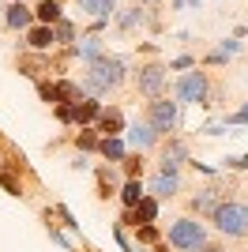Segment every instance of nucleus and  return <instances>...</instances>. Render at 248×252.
<instances>
[{
  "label": "nucleus",
  "mask_w": 248,
  "mask_h": 252,
  "mask_svg": "<svg viewBox=\"0 0 248 252\" xmlns=\"http://www.w3.org/2000/svg\"><path fill=\"white\" fill-rule=\"evenodd\" d=\"M147 121H151V128H155L158 136H162V132H173V128H177V102H169V98H155Z\"/></svg>",
  "instance_id": "39448f33"
},
{
  "label": "nucleus",
  "mask_w": 248,
  "mask_h": 252,
  "mask_svg": "<svg viewBox=\"0 0 248 252\" xmlns=\"http://www.w3.org/2000/svg\"><path fill=\"white\" fill-rule=\"evenodd\" d=\"M57 42V31H53V27H45V23H38V27H31V31H27V45H31V49H49V45Z\"/></svg>",
  "instance_id": "9d476101"
},
{
  "label": "nucleus",
  "mask_w": 248,
  "mask_h": 252,
  "mask_svg": "<svg viewBox=\"0 0 248 252\" xmlns=\"http://www.w3.org/2000/svg\"><path fill=\"white\" fill-rule=\"evenodd\" d=\"M215 226L226 237H245L248 233V203L241 200H222V207L215 211Z\"/></svg>",
  "instance_id": "f03ea898"
},
{
  "label": "nucleus",
  "mask_w": 248,
  "mask_h": 252,
  "mask_svg": "<svg viewBox=\"0 0 248 252\" xmlns=\"http://www.w3.org/2000/svg\"><path fill=\"white\" fill-rule=\"evenodd\" d=\"M79 8L91 11L94 19H109V15H113V8H117V0H79Z\"/></svg>",
  "instance_id": "aec40b11"
},
{
  "label": "nucleus",
  "mask_w": 248,
  "mask_h": 252,
  "mask_svg": "<svg viewBox=\"0 0 248 252\" xmlns=\"http://www.w3.org/2000/svg\"><path fill=\"white\" fill-rule=\"evenodd\" d=\"M177 189H181L177 169H162V173H155V177H151V192H155L158 200H169V196H177Z\"/></svg>",
  "instance_id": "0eeeda50"
},
{
  "label": "nucleus",
  "mask_w": 248,
  "mask_h": 252,
  "mask_svg": "<svg viewBox=\"0 0 248 252\" xmlns=\"http://www.w3.org/2000/svg\"><path fill=\"white\" fill-rule=\"evenodd\" d=\"M0 185H4V189H8L11 196H19V181L11 177V173H0Z\"/></svg>",
  "instance_id": "a878e982"
},
{
  "label": "nucleus",
  "mask_w": 248,
  "mask_h": 252,
  "mask_svg": "<svg viewBox=\"0 0 248 252\" xmlns=\"http://www.w3.org/2000/svg\"><path fill=\"white\" fill-rule=\"evenodd\" d=\"M218 192H222V189H203L196 200H192V207H196L199 215H215V211L222 207V196H218Z\"/></svg>",
  "instance_id": "ddd939ff"
},
{
  "label": "nucleus",
  "mask_w": 248,
  "mask_h": 252,
  "mask_svg": "<svg viewBox=\"0 0 248 252\" xmlns=\"http://www.w3.org/2000/svg\"><path fill=\"white\" fill-rule=\"evenodd\" d=\"M98 181H102V196H109V192H113V185H109V169H102Z\"/></svg>",
  "instance_id": "cd10ccee"
},
{
  "label": "nucleus",
  "mask_w": 248,
  "mask_h": 252,
  "mask_svg": "<svg viewBox=\"0 0 248 252\" xmlns=\"http://www.w3.org/2000/svg\"><path fill=\"white\" fill-rule=\"evenodd\" d=\"M169 245L181 252H199V249H207V230L196 219H177L169 226Z\"/></svg>",
  "instance_id": "7ed1b4c3"
},
{
  "label": "nucleus",
  "mask_w": 248,
  "mask_h": 252,
  "mask_svg": "<svg viewBox=\"0 0 248 252\" xmlns=\"http://www.w3.org/2000/svg\"><path fill=\"white\" fill-rule=\"evenodd\" d=\"M135 87H139V94L158 98V94H162V87H165V68H162V64H143L139 75H135Z\"/></svg>",
  "instance_id": "423d86ee"
},
{
  "label": "nucleus",
  "mask_w": 248,
  "mask_h": 252,
  "mask_svg": "<svg viewBox=\"0 0 248 252\" xmlns=\"http://www.w3.org/2000/svg\"><path fill=\"white\" fill-rule=\"evenodd\" d=\"M139 162H143V158H124V166H128V177H135V169H139Z\"/></svg>",
  "instance_id": "7c9ffc66"
},
{
  "label": "nucleus",
  "mask_w": 248,
  "mask_h": 252,
  "mask_svg": "<svg viewBox=\"0 0 248 252\" xmlns=\"http://www.w3.org/2000/svg\"><path fill=\"white\" fill-rule=\"evenodd\" d=\"M245 121H248V105H245V109H237V113L229 117V125H245Z\"/></svg>",
  "instance_id": "c85d7f7f"
},
{
  "label": "nucleus",
  "mask_w": 248,
  "mask_h": 252,
  "mask_svg": "<svg viewBox=\"0 0 248 252\" xmlns=\"http://www.w3.org/2000/svg\"><path fill=\"white\" fill-rule=\"evenodd\" d=\"M57 121H61V125H75V102H61L57 105Z\"/></svg>",
  "instance_id": "412c9836"
},
{
  "label": "nucleus",
  "mask_w": 248,
  "mask_h": 252,
  "mask_svg": "<svg viewBox=\"0 0 248 252\" xmlns=\"http://www.w3.org/2000/svg\"><path fill=\"white\" fill-rule=\"evenodd\" d=\"M98 117H102V105L94 102V98H79L75 102V125H91Z\"/></svg>",
  "instance_id": "2eb2a0df"
},
{
  "label": "nucleus",
  "mask_w": 248,
  "mask_h": 252,
  "mask_svg": "<svg viewBox=\"0 0 248 252\" xmlns=\"http://www.w3.org/2000/svg\"><path fill=\"white\" fill-rule=\"evenodd\" d=\"M192 64H196V61H192V57L185 53V57H177V61L169 64V68H173V72H185V68H192Z\"/></svg>",
  "instance_id": "bb28decb"
},
{
  "label": "nucleus",
  "mask_w": 248,
  "mask_h": 252,
  "mask_svg": "<svg viewBox=\"0 0 248 252\" xmlns=\"http://www.w3.org/2000/svg\"><path fill=\"white\" fill-rule=\"evenodd\" d=\"M237 49H241V45L233 42V38H226V42H222V53H226V57H233V53H237Z\"/></svg>",
  "instance_id": "c756f323"
},
{
  "label": "nucleus",
  "mask_w": 248,
  "mask_h": 252,
  "mask_svg": "<svg viewBox=\"0 0 248 252\" xmlns=\"http://www.w3.org/2000/svg\"><path fill=\"white\" fill-rule=\"evenodd\" d=\"M34 19L45 23V27H57V23H61V4H57V0H41L38 8H34Z\"/></svg>",
  "instance_id": "a211bd4d"
},
{
  "label": "nucleus",
  "mask_w": 248,
  "mask_h": 252,
  "mask_svg": "<svg viewBox=\"0 0 248 252\" xmlns=\"http://www.w3.org/2000/svg\"><path fill=\"white\" fill-rule=\"evenodd\" d=\"M203 252H222V249H203Z\"/></svg>",
  "instance_id": "2f4dec72"
},
{
  "label": "nucleus",
  "mask_w": 248,
  "mask_h": 252,
  "mask_svg": "<svg viewBox=\"0 0 248 252\" xmlns=\"http://www.w3.org/2000/svg\"><path fill=\"white\" fill-rule=\"evenodd\" d=\"M155 219H158V196H143V200H139L132 211H128V219H124V222H135V226H151Z\"/></svg>",
  "instance_id": "6e6552de"
},
{
  "label": "nucleus",
  "mask_w": 248,
  "mask_h": 252,
  "mask_svg": "<svg viewBox=\"0 0 248 252\" xmlns=\"http://www.w3.org/2000/svg\"><path fill=\"white\" fill-rule=\"evenodd\" d=\"M98 151H102V158H109V162H124V139L121 136H102V143H98Z\"/></svg>",
  "instance_id": "f3484780"
},
{
  "label": "nucleus",
  "mask_w": 248,
  "mask_h": 252,
  "mask_svg": "<svg viewBox=\"0 0 248 252\" xmlns=\"http://www.w3.org/2000/svg\"><path fill=\"white\" fill-rule=\"evenodd\" d=\"M11 4H23V0H11Z\"/></svg>",
  "instance_id": "72a5a7b5"
},
{
  "label": "nucleus",
  "mask_w": 248,
  "mask_h": 252,
  "mask_svg": "<svg viewBox=\"0 0 248 252\" xmlns=\"http://www.w3.org/2000/svg\"><path fill=\"white\" fill-rule=\"evenodd\" d=\"M121 79H124V61L102 53V57L91 64V72H87V83H83V87H87L91 94H105V91H113Z\"/></svg>",
  "instance_id": "f257e3e1"
},
{
  "label": "nucleus",
  "mask_w": 248,
  "mask_h": 252,
  "mask_svg": "<svg viewBox=\"0 0 248 252\" xmlns=\"http://www.w3.org/2000/svg\"><path fill=\"white\" fill-rule=\"evenodd\" d=\"M158 139V132L151 128V121H135L132 128H128V143H132L135 151H143V147H151Z\"/></svg>",
  "instance_id": "1a4fd4ad"
},
{
  "label": "nucleus",
  "mask_w": 248,
  "mask_h": 252,
  "mask_svg": "<svg viewBox=\"0 0 248 252\" xmlns=\"http://www.w3.org/2000/svg\"><path fill=\"white\" fill-rule=\"evenodd\" d=\"M207 91H211V87H207L203 72H185L177 79V102H185V105H203Z\"/></svg>",
  "instance_id": "20e7f679"
},
{
  "label": "nucleus",
  "mask_w": 248,
  "mask_h": 252,
  "mask_svg": "<svg viewBox=\"0 0 248 252\" xmlns=\"http://www.w3.org/2000/svg\"><path fill=\"white\" fill-rule=\"evenodd\" d=\"M139 19H143V15H139V8H132L128 15H121V27H124V31H132V27H135Z\"/></svg>",
  "instance_id": "b1692460"
},
{
  "label": "nucleus",
  "mask_w": 248,
  "mask_h": 252,
  "mask_svg": "<svg viewBox=\"0 0 248 252\" xmlns=\"http://www.w3.org/2000/svg\"><path fill=\"white\" fill-rule=\"evenodd\" d=\"M181 162H188V147L185 143H165V151H162V169H177Z\"/></svg>",
  "instance_id": "4468645a"
},
{
  "label": "nucleus",
  "mask_w": 248,
  "mask_h": 252,
  "mask_svg": "<svg viewBox=\"0 0 248 252\" xmlns=\"http://www.w3.org/2000/svg\"><path fill=\"white\" fill-rule=\"evenodd\" d=\"M98 143H102V139L94 136V132H83V136H79V151H94Z\"/></svg>",
  "instance_id": "5701e85b"
},
{
  "label": "nucleus",
  "mask_w": 248,
  "mask_h": 252,
  "mask_svg": "<svg viewBox=\"0 0 248 252\" xmlns=\"http://www.w3.org/2000/svg\"><path fill=\"white\" fill-rule=\"evenodd\" d=\"M31 8L27 4H8V15H4V23H8L11 31H31Z\"/></svg>",
  "instance_id": "9b49d317"
},
{
  "label": "nucleus",
  "mask_w": 248,
  "mask_h": 252,
  "mask_svg": "<svg viewBox=\"0 0 248 252\" xmlns=\"http://www.w3.org/2000/svg\"><path fill=\"white\" fill-rule=\"evenodd\" d=\"M53 31H57V42H72V38H75V27H72L68 19H61Z\"/></svg>",
  "instance_id": "4be33fe9"
},
{
  "label": "nucleus",
  "mask_w": 248,
  "mask_h": 252,
  "mask_svg": "<svg viewBox=\"0 0 248 252\" xmlns=\"http://www.w3.org/2000/svg\"><path fill=\"white\" fill-rule=\"evenodd\" d=\"M102 53H105V49H102V38H98V34H91V38H83V42L75 45V57H83L87 64H94Z\"/></svg>",
  "instance_id": "dca6fc26"
},
{
  "label": "nucleus",
  "mask_w": 248,
  "mask_h": 252,
  "mask_svg": "<svg viewBox=\"0 0 248 252\" xmlns=\"http://www.w3.org/2000/svg\"><path fill=\"white\" fill-rule=\"evenodd\" d=\"M98 132H105V136H121V132H124V113H121V109H102V117H98Z\"/></svg>",
  "instance_id": "f8f14e48"
},
{
  "label": "nucleus",
  "mask_w": 248,
  "mask_h": 252,
  "mask_svg": "<svg viewBox=\"0 0 248 252\" xmlns=\"http://www.w3.org/2000/svg\"><path fill=\"white\" fill-rule=\"evenodd\" d=\"M143 196H147V192H143V185H139V177H128V181H124V189H121V203H124L128 211H132L135 203L143 200Z\"/></svg>",
  "instance_id": "6ab92c4d"
},
{
  "label": "nucleus",
  "mask_w": 248,
  "mask_h": 252,
  "mask_svg": "<svg viewBox=\"0 0 248 252\" xmlns=\"http://www.w3.org/2000/svg\"><path fill=\"white\" fill-rule=\"evenodd\" d=\"M139 241H143V245L158 241V230H155V222H151V226H139Z\"/></svg>",
  "instance_id": "393cba45"
},
{
  "label": "nucleus",
  "mask_w": 248,
  "mask_h": 252,
  "mask_svg": "<svg viewBox=\"0 0 248 252\" xmlns=\"http://www.w3.org/2000/svg\"><path fill=\"white\" fill-rule=\"evenodd\" d=\"M158 252H165V249H158Z\"/></svg>",
  "instance_id": "f704fd0d"
},
{
  "label": "nucleus",
  "mask_w": 248,
  "mask_h": 252,
  "mask_svg": "<svg viewBox=\"0 0 248 252\" xmlns=\"http://www.w3.org/2000/svg\"><path fill=\"white\" fill-rule=\"evenodd\" d=\"M188 4H192V8H196V4H199V0H188Z\"/></svg>",
  "instance_id": "473e14b6"
}]
</instances>
